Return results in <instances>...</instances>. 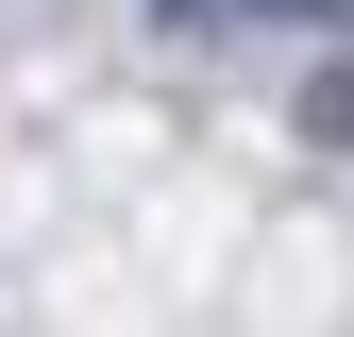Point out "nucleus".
<instances>
[{
	"mask_svg": "<svg viewBox=\"0 0 354 337\" xmlns=\"http://www.w3.org/2000/svg\"><path fill=\"white\" fill-rule=\"evenodd\" d=\"M304 135H321V152H354V51H337V68H304Z\"/></svg>",
	"mask_w": 354,
	"mask_h": 337,
	"instance_id": "f257e3e1",
	"label": "nucleus"
},
{
	"mask_svg": "<svg viewBox=\"0 0 354 337\" xmlns=\"http://www.w3.org/2000/svg\"><path fill=\"white\" fill-rule=\"evenodd\" d=\"M337 17H354V0H337Z\"/></svg>",
	"mask_w": 354,
	"mask_h": 337,
	"instance_id": "7ed1b4c3",
	"label": "nucleus"
},
{
	"mask_svg": "<svg viewBox=\"0 0 354 337\" xmlns=\"http://www.w3.org/2000/svg\"><path fill=\"white\" fill-rule=\"evenodd\" d=\"M186 34H219V17H337V0H169Z\"/></svg>",
	"mask_w": 354,
	"mask_h": 337,
	"instance_id": "f03ea898",
	"label": "nucleus"
}]
</instances>
